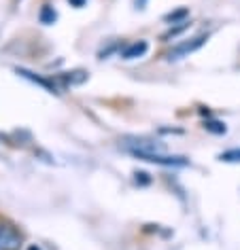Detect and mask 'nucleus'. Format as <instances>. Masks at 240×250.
Instances as JSON below:
<instances>
[{
    "mask_svg": "<svg viewBox=\"0 0 240 250\" xmlns=\"http://www.w3.org/2000/svg\"><path fill=\"white\" fill-rule=\"evenodd\" d=\"M20 246H22L20 231L9 223L0 225V250H20Z\"/></svg>",
    "mask_w": 240,
    "mask_h": 250,
    "instance_id": "3",
    "label": "nucleus"
},
{
    "mask_svg": "<svg viewBox=\"0 0 240 250\" xmlns=\"http://www.w3.org/2000/svg\"><path fill=\"white\" fill-rule=\"evenodd\" d=\"M136 159L147 161V164H157V166H168V167H185L189 161L181 155H164V153H141L134 155Z\"/></svg>",
    "mask_w": 240,
    "mask_h": 250,
    "instance_id": "2",
    "label": "nucleus"
},
{
    "mask_svg": "<svg viewBox=\"0 0 240 250\" xmlns=\"http://www.w3.org/2000/svg\"><path fill=\"white\" fill-rule=\"evenodd\" d=\"M187 28H189V23H187V21H183V23H176V26H172V28H170L168 32L162 36V39H164V41H170V39H174V36H179V34L183 32V30H187Z\"/></svg>",
    "mask_w": 240,
    "mask_h": 250,
    "instance_id": "12",
    "label": "nucleus"
},
{
    "mask_svg": "<svg viewBox=\"0 0 240 250\" xmlns=\"http://www.w3.org/2000/svg\"><path fill=\"white\" fill-rule=\"evenodd\" d=\"M15 72L20 74L22 79H26V81H30V83H34V85H39V87H43L45 91H49V93H62L64 89L58 85V81L55 79H45V77H39V74H34V72H30V70H26V68H15Z\"/></svg>",
    "mask_w": 240,
    "mask_h": 250,
    "instance_id": "4",
    "label": "nucleus"
},
{
    "mask_svg": "<svg viewBox=\"0 0 240 250\" xmlns=\"http://www.w3.org/2000/svg\"><path fill=\"white\" fill-rule=\"evenodd\" d=\"M206 41H208V36H204V34L195 36V39H189V41H183L176 47H172V51L168 53V60H181V58H185V55L198 51V49L204 45Z\"/></svg>",
    "mask_w": 240,
    "mask_h": 250,
    "instance_id": "5",
    "label": "nucleus"
},
{
    "mask_svg": "<svg viewBox=\"0 0 240 250\" xmlns=\"http://www.w3.org/2000/svg\"><path fill=\"white\" fill-rule=\"evenodd\" d=\"M71 4H74V7H83L85 0H71Z\"/></svg>",
    "mask_w": 240,
    "mask_h": 250,
    "instance_id": "15",
    "label": "nucleus"
},
{
    "mask_svg": "<svg viewBox=\"0 0 240 250\" xmlns=\"http://www.w3.org/2000/svg\"><path fill=\"white\" fill-rule=\"evenodd\" d=\"M26 250H43V248H41V246H39V244H32V246H28V248H26Z\"/></svg>",
    "mask_w": 240,
    "mask_h": 250,
    "instance_id": "16",
    "label": "nucleus"
},
{
    "mask_svg": "<svg viewBox=\"0 0 240 250\" xmlns=\"http://www.w3.org/2000/svg\"><path fill=\"white\" fill-rule=\"evenodd\" d=\"M55 81H58V85L62 87V89H66L68 85H83L87 81V72L85 70H71V72H64V74H55L53 77Z\"/></svg>",
    "mask_w": 240,
    "mask_h": 250,
    "instance_id": "6",
    "label": "nucleus"
},
{
    "mask_svg": "<svg viewBox=\"0 0 240 250\" xmlns=\"http://www.w3.org/2000/svg\"><path fill=\"white\" fill-rule=\"evenodd\" d=\"M149 51V42L147 41H136V42H130L121 49V58L123 60H138L143 58L144 53Z\"/></svg>",
    "mask_w": 240,
    "mask_h": 250,
    "instance_id": "7",
    "label": "nucleus"
},
{
    "mask_svg": "<svg viewBox=\"0 0 240 250\" xmlns=\"http://www.w3.org/2000/svg\"><path fill=\"white\" fill-rule=\"evenodd\" d=\"M147 2H149V0H134V7L138 11H144V9H147Z\"/></svg>",
    "mask_w": 240,
    "mask_h": 250,
    "instance_id": "14",
    "label": "nucleus"
},
{
    "mask_svg": "<svg viewBox=\"0 0 240 250\" xmlns=\"http://www.w3.org/2000/svg\"><path fill=\"white\" fill-rule=\"evenodd\" d=\"M204 129H206V132H211V134H217V136L227 132L225 123L223 121H217V119H208V121H204Z\"/></svg>",
    "mask_w": 240,
    "mask_h": 250,
    "instance_id": "9",
    "label": "nucleus"
},
{
    "mask_svg": "<svg viewBox=\"0 0 240 250\" xmlns=\"http://www.w3.org/2000/svg\"><path fill=\"white\" fill-rule=\"evenodd\" d=\"M39 20H41V23H45V26H51V23L58 20V13H55L53 7L45 4V7L41 9V13H39Z\"/></svg>",
    "mask_w": 240,
    "mask_h": 250,
    "instance_id": "8",
    "label": "nucleus"
},
{
    "mask_svg": "<svg viewBox=\"0 0 240 250\" xmlns=\"http://www.w3.org/2000/svg\"><path fill=\"white\" fill-rule=\"evenodd\" d=\"M219 159L225 161V164H240V148H232V151L221 153Z\"/></svg>",
    "mask_w": 240,
    "mask_h": 250,
    "instance_id": "11",
    "label": "nucleus"
},
{
    "mask_svg": "<svg viewBox=\"0 0 240 250\" xmlns=\"http://www.w3.org/2000/svg\"><path fill=\"white\" fill-rule=\"evenodd\" d=\"M187 15H189V11L183 7V9H176V11H172V13L164 15V21H170V23H183V21H187Z\"/></svg>",
    "mask_w": 240,
    "mask_h": 250,
    "instance_id": "10",
    "label": "nucleus"
},
{
    "mask_svg": "<svg viewBox=\"0 0 240 250\" xmlns=\"http://www.w3.org/2000/svg\"><path fill=\"white\" fill-rule=\"evenodd\" d=\"M134 183H136V185H149L151 178H149L147 172H136V174H134Z\"/></svg>",
    "mask_w": 240,
    "mask_h": 250,
    "instance_id": "13",
    "label": "nucleus"
},
{
    "mask_svg": "<svg viewBox=\"0 0 240 250\" xmlns=\"http://www.w3.org/2000/svg\"><path fill=\"white\" fill-rule=\"evenodd\" d=\"M121 146L132 155H141V153H164L162 142H155L151 138H123Z\"/></svg>",
    "mask_w": 240,
    "mask_h": 250,
    "instance_id": "1",
    "label": "nucleus"
}]
</instances>
